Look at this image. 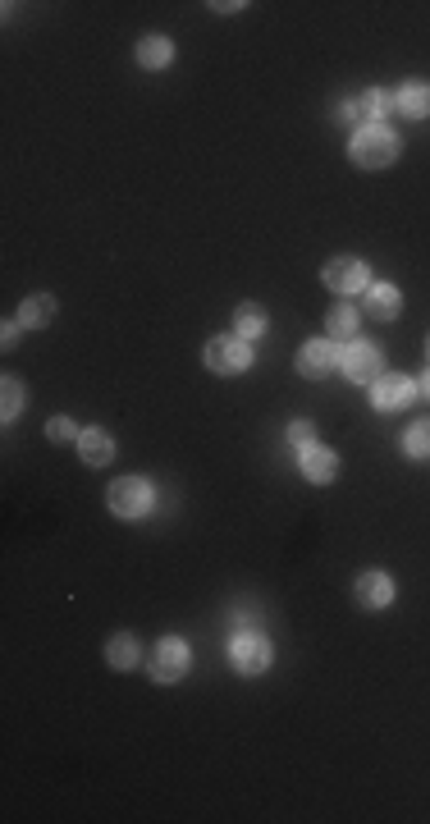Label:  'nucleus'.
Wrapping results in <instances>:
<instances>
[{
  "mask_svg": "<svg viewBox=\"0 0 430 824\" xmlns=\"http://www.w3.org/2000/svg\"><path fill=\"white\" fill-rule=\"evenodd\" d=\"M339 362H344V353H339V344H334V339H312V344L298 353V376L321 380V376H330Z\"/></svg>",
  "mask_w": 430,
  "mask_h": 824,
  "instance_id": "5",
  "label": "nucleus"
},
{
  "mask_svg": "<svg viewBox=\"0 0 430 824\" xmlns=\"http://www.w3.org/2000/svg\"><path fill=\"white\" fill-rule=\"evenodd\" d=\"M46 435H51V440H60V445H65V440H78V431H74V422H69V417L46 422Z\"/></svg>",
  "mask_w": 430,
  "mask_h": 824,
  "instance_id": "24",
  "label": "nucleus"
},
{
  "mask_svg": "<svg viewBox=\"0 0 430 824\" xmlns=\"http://www.w3.org/2000/svg\"><path fill=\"white\" fill-rule=\"evenodd\" d=\"M147 673L156 683H179L183 673H188V646H183L179 637L156 641V651H151V660H147Z\"/></svg>",
  "mask_w": 430,
  "mask_h": 824,
  "instance_id": "4",
  "label": "nucleus"
},
{
  "mask_svg": "<svg viewBox=\"0 0 430 824\" xmlns=\"http://www.w3.org/2000/svg\"><path fill=\"white\" fill-rule=\"evenodd\" d=\"M325 284H330L334 293H357V289H366V261H357V257H334L330 266H325Z\"/></svg>",
  "mask_w": 430,
  "mask_h": 824,
  "instance_id": "10",
  "label": "nucleus"
},
{
  "mask_svg": "<svg viewBox=\"0 0 430 824\" xmlns=\"http://www.w3.org/2000/svg\"><path fill=\"white\" fill-rule=\"evenodd\" d=\"M325 330H330V339H357V307H334L325 316Z\"/></svg>",
  "mask_w": 430,
  "mask_h": 824,
  "instance_id": "20",
  "label": "nucleus"
},
{
  "mask_svg": "<svg viewBox=\"0 0 430 824\" xmlns=\"http://www.w3.org/2000/svg\"><path fill=\"white\" fill-rule=\"evenodd\" d=\"M234 326H238V339H257L266 330V307L261 303H243L234 312Z\"/></svg>",
  "mask_w": 430,
  "mask_h": 824,
  "instance_id": "19",
  "label": "nucleus"
},
{
  "mask_svg": "<svg viewBox=\"0 0 430 824\" xmlns=\"http://www.w3.org/2000/svg\"><path fill=\"white\" fill-rule=\"evenodd\" d=\"M380 110H394V92H362L348 106H339V120L357 124V129H371V120H376Z\"/></svg>",
  "mask_w": 430,
  "mask_h": 824,
  "instance_id": "7",
  "label": "nucleus"
},
{
  "mask_svg": "<svg viewBox=\"0 0 430 824\" xmlns=\"http://www.w3.org/2000/svg\"><path fill=\"white\" fill-rule=\"evenodd\" d=\"M270 641L261 632H238L234 637V669L238 673H266L270 669Z\"/></svg>",
  "mask_w": 430,
  "mask_h": 824,
  "instance_id": "6",
  "label": "nucleus"
},
{
  "mask_svg": "<svg viewBox=\"0 0 430 824\" xmlns=\"http://www.w3.org/2000/svg\"><path fill=\"white\" fill-rule=\"evenodd\" d=\"M353 596H357V605L362 609H385V605H394V577H385V573H362L353 582Z\"/></svg>",
  "mask_w": 430,
  "mask_h": 824,
  "instance_id": "11",
  "label": "nucleus"
},
{
  "mask_svg": "<svg viewBox=\"0 0 430 824\" xmlns=\"http://www.w3.org/2000/svg\"><path fill=\"white\" fill-rule=\"evenodd\" d=\"M403 445H408L412 458H430V422H417V426H412Z\"/></svg>",
  "mask_w": 430,
  "mask_h": 824,
  "instance_id": "22",
  "label": "nucleus"
},
{
  "mask_svg": "<svg viewBox=\"0 0 430 824\" xmlns=\"http://www.w3.org/2000/svg\"><path fill=\"white\" fill-rule=\"evenodd\" d=\"M412 394H417V385H412L408 376H380L376 380V390H371V403H376L380 412H403L412 403Z\"/></svg>",
  "mask_w": 430,
  "mask_h": 824,
  "instance_id": "8",
  "label": "nucleus"
},
{
  "mask_svg": "<svg viewBox=\"0 0 430 824\" xmlns=\"http://www.w3.org/2000/svg\"><path fill=\"white\" fill-rule=\"evenodd\" d=\"M51 321H55V298L51 293H33V298L19 307V326L23 330H42V326H51Z\"/></svg>",
  "mask_w": 430,
  "mask_h": 824,
  "instance_id": "17",
  "label": "nucleus"
},
{
  "mask_svg": "<svg viewBox=\"0 0 430 824\" xmlns=\"http://www.w3.org/2000/svg\"><path fill=\"white\" fill-rule=\"evenodd\" d=\"M106 504H110V513H115V518H142V513L151 509V486L142 477H124V481H115V486H110Z\"/></svg>",
  "mask_w": 430,
  "mask_h": 824,
  "instance_id": "3",
  "label": "nucleus"
},
{
  "mask_svg": "<svg viewBox=\"0 0 430 824\" xmlns=\"http://www.w3.org/2000/svg\"><path fill=\"white\" fill-rule=\"evenodd\" d=\"M0 403H5V417H19V408H23L19 376H5V385H0Z\"/></svg>",
  "mask_w": 430,
  "mask_h": 824,
  "instance_id": "21",
  "label": "nucleus"
},
{
  "mask_svg": "<svg viewBox=\"0 0 430 824\" xmlns=\"http://www.w3.org/2000/svg\"><path fill=\"white\" fill-rule=\"evenodd\" d=\"M302 472H307V481H316V486H330V481L339 477V458H334V449L312 445V449H302Z\"/></svg>",
  "mask_w": 430,
  "mask_h": 824,
  "instance_id": "12",
  "label": "nucleus"
},
{
  "mask_svg": "<svg viewBox=\"0 0 430 824\" xmlns=\"http://www.w3.org/2000/svg\"><path fill=\"white\" fill-rule=\"evenodd\" d=\"M289 445H293V449H312V445H316L312 422H293V426H289Z\"/></svg>",
  "mask_w": 430,
  "mask_h": 824,
  "instance_id": "23",
  "label": "nucleus"
},
{
  "mask_svg": "<svg viewBox=\"0 0 430 824\" xmlns=\"http://www.w3.org/2000/svg\"><path fill=\"white\" fill-rule=\"evenodd\" d=\"M398 152H403V142H398V133H389V129H357V138H353V161L362 165V170H385V165H394L398 161Z\"/></svg>",
  "mask_w": 430,
  "mask_h": 824,
  "instance_id": "1",
  "label": "nucleus"
},
{
  "mask_svg": "<svg viewBox=\"0 0 430 824\" xmlns=\"http://www.w3.org/2000/svg\"><path fill=\"white\" fill-rule=\"evenodd\" d=\"M106 660H110V669H138V660H142V641L133 637V632H119V637H110Z\"/></svg>",
  "mask_w": 430,
  "mask_h": 824,
  "instance_id": "16",
  "label": "nucleus"
},
{
  "mask_svg": "<svg viewBox=\"0 0 430 824\" xmlns=\"http://www.w3.org/2000/svg\"><path fill=\"white\" fill-rule=\"evenodd\" d=\"M339 367L348 371V380H380V348L366 344V339H353L344 348V362Z\"/></svg>",
  "mask_w": 430,
  "mask_h": 824,
  "instance_id": "9",
  "label": "nucleus"
},
{
  "mask_svg": "<svg viewBox=\"0 0 430 824\" xmlns=\"http://www.w3.org/2000/svg\"><path fill=\"white\" fill-rule=\"evenodd\" d=\"M78 454H83L87 467H106L110 458H115V440H110L101 426H92V431L78 435Z\"/></svg>",
  "mask_w": 430,
  "mask_h": 824,
  "instance_id": "14",
  "label": "nucleus"
},
{
  "mask_svg": "<svg viewBox=\"0 0 430 824\" xmlns=\"http://www.w3.org/2000/svg\"><path fill=\"white\" fill-rule=\"evenodd\" d=\"M174 60V46L165 37H142L138 42V65L142 69H165Z\"/></svg>",
  "mask_w": 430,
  "mask_h": 824,
  "instance_id": "18",
  "label": "nucleus"
},
{
  "mask_svg": "<svg viewBox=\"0 0 430 824\" xmlns=\"http://www.w3.org/2000/svg\"><path fill=\"white\" fill-rule=\"evenodd\" d=\"M398 307H403V293L394 284H371L366 289V316H376V321H394Z\"/></svg>",
  "mask_w": 430,
  "mask_h": 824,
  "instance_id": "15",
  "label": "nucleus"
},
{
  "mask_svg": "<svg viewBox=\"0 0 430 824\" xmlns=\"http://www.w3.org/2000/svg\"><path fill=\"white\" fill-rule=\"evenodd\" d=\"M19 321H5V330H0V344H5V348H14V344H19Z\"/></svg>",
  "mask_w": 430,
  "mask_h": 824,
  "instance_id": "25",
  "label": "nucleus"
},
{
  "mask_svg": "<svg viewBox=\"0 0 430 824\" xmlns=\"http://www.w3.org/2000/svg\"><path fill=\"white\" fill-rule=\"evenodd\" d=\"M252 362V348L248 339H238V335H220L206 344V367L215 371V376H238V371H248Z\"/></svg>",
  "mask_w": 430,
  "mask_h": 824,
  "instance_id": "2",
  "label": "nucleus"
},
{
  "mask_svg": "<svg viewBox=\"0 0 430 824\" xmlns=\"http://www.w3.org/2000/svg\"><path fill=\"white\" fill-rule=\"evenodd\" d=\"M421 390H426V399H430V371H426V380H421Z\"/></svg>",
  "mask_w": 430,
  "mask_h": 824,
  "instance_id": "26",
  "label": "nucleus"
},
{
  "mask_svg": "<svg viewBox=\"0 0 430 824\" xmlns=\"http://www.w3.org/2000/svg\"><path fill=\"white\" fill-rule=\"evenodd\" d=\"M394 110L403 120H426L430 115V83H403L394 92Z\"/></svg>",
  "mask_w": 430,
  "mask_h": 824,
  "instance_id": "13",
  "label": "nucleus"
}]
</instances>
